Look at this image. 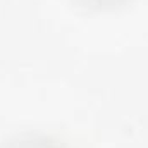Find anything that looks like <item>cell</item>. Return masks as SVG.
<instances>
[{
	"instance_id": "obj_1",
	"label": "cell",
	"mask_w": 148,
	"mask_h": 148,
	"mask_svg": "<svg viewBox=\"0 0 148 148\" xmlns=\"http://www.w3.org/2000/svg\"><path fill=\"white\" fill-rule=\"evenodd\" d=\"M0 148H67L64 147L60 141H57L52 136H47L43 133H21L14 134L9 140H5Z\"/></svg>"
},
{
	"instance_id": "obj_2",
	"label": "cell",
	"mask_w": 148,
	"mask_h": 148,
	"mask_svg": "<svg viewBox=\"0 0 148 148\" xmlns=\"http://www.w3.org/2000/svg\"><path fill=\"white\" fill-rule=\"evenodd\" d=\"M90 5H97V7H107V5H115V3H122L126 0H84Z\"/></svg>"
}]
</instances>
